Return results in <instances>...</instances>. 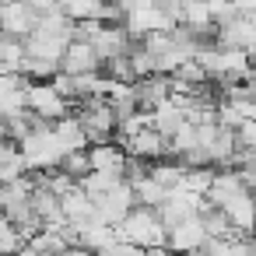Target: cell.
Segmentation results:
<instances>
[{"label": "cell", "mask_w": 256, "mask_h": 256, "mask_svg": "<svg viewBox=\"0 0 256 256\" xmlns=\"http://www.w3.org/2000/svg\"><path fill=\"white\" fill-rule=\"evenodd\" d=\"M25 98H28V112L39 120V123H60V120H67V116H74L70 112V102L53 88V81H42V84H28V92H25Z\"/></svg>", "instance_id": "2"}, {"label": "cell", "mask_w": 256, "mask_h": 256, "mask_svg": "<svg viewBox=\"0 0 256 256\" xmlns=\"http://www.w3.org/2000/svg\"><path fill=\"white\" fill-rule=\"evenodd\" d=\"M4 140H11V126H8V120H0V144Z\"/></svg>", "instance_id": "8"}, {"label": "cell", "mask_w": 256, "mask_h": 256, "mask_svg": "<svg viewBox=\"0 0 256 256\" xmlns=\"http://www.w3.org/2000/svg\"><path fill=\"white\" fill-rule=\"evenodd\" d=\"M207 242H210V235H207L204 221H200V218H190V221L168 228V242H165V249L176 252V256H204Z\"/></svg>", "instance_id": "3"}, {"label": "cell", "mask_w": 256, "mask_h": 256, "mask_svg": "<svg viewBox=\"0 0 256 256\" xmlns=\"http://www.w3.org/2000/svg\"><path fill=\"white\" fill-rule=\"evenodd\" d=\"M116 232H120L123 242H130V246H137V249H144V252L165 249V242H168V232H165L158 210H151V207H134V210L126 214V221H123Z\"/></svg>", "instance_id": "1"}, {"label": "cell", "mask_w": 256, "mask_h": 256, "mask_svg": "<svg viewBox=\"0 0 256 256\" xmlns=\"http://www.w3.org/2000/svg\"><path fill=\"white\" fill-rule=\"evenodd\" d=\"M88 168H92V172H102V176H120V179H126L130 154L120 148V140L92 144V148H88Z\"/></svg>", "instance_id": "5"}, {"label": "cell", "mask_w": 256, "mask_h": 256, "mask_svg": "<svg viewBox=\"0 0 256 256\" xmlns=\"http://www.w3.org/2000/svg\"><path fill=\"white\" fill-rule=\"evenodd\" d=\"M28 176V165L22 158V148L14 140H4L0 144V186H8V182H18Z\"/></svg>", "instance_id": "7"}, {"label": "cell", "mask_w": 256, "mask_h": 256, "mask_svg": "<svg viewBox=\"0 0 256 256\" xmlns=\"http://www.w3.org/2000/svg\"><path fill=\"white\" fill-rule=\"evenodd\" d=\"M60 74H70V78H95L102 74V60L95 53V46L88 39H74L60 60Z\"/></svg>", "instance_id": "4"}, {"label": "cell", "mask_w": 256, "mask_h": 256, "mask_svg": "<svg viewBox=\"0 0 256 256\" xmlns=\"http://www.w3.org/2000/svg\"><path fill=\"white\" fill-rule=\"evenodd\" d=\"M221 214L228 218L235 235H256V190H246L235 200H228L221 207Z\"/></svg>", "instance_id": "6"}]
</instances>
